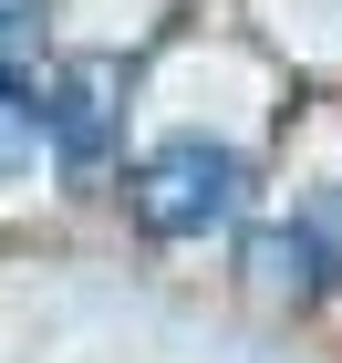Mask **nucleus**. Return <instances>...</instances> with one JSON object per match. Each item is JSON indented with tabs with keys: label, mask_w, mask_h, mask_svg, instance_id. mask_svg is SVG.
<instances>
[{
	"label": "nucleus",
	"mask_w": 342,
	"mask_h": 363,
	"mask_svg": "<svg viewBox=\"0 0 342 363\" xmlns=\"http://www.w3.org/2000/svg\"><path fill=\"white\" fill-rule=\"evenodd\" d=\"M239 187H249V167H239L228 145L166 135V145L135 167V218L156 228V239H207L218 218H239Z\"/></svg>",
	"instance_id": "nucleus-1"
},
{
	"label": "nucleus",
	"mask_w": 342,
	"mask_h": 363,
	"mask_svg": "<svg viewBox=\"0 0 342 363\" xmlns=\"http://www.w3.org/2000/svg\"><path fill=\"white\" fill-rule=\"evenodd\" d=\"M114 104H125V62H114V52H73V62L52 73V94H42V135H52L73 167H104Z\"/></svg>",
	"instance_id": "nucleus-2"
},
{
	"label": "nucleus",
	"mask_w": 342,
	"mask_h": 363,
	"mask_svg": "<svg viewBox=\"0 0 342 363\" xmlns=\"http://www.w3.org/2000/svg\"><path fill=\"white\" fill-rule=\"evenodd\" d=\"M42 145H52V135H42V94H31V84H0V177H21Z\"/></svg>",
	"instance_id": "nucleus-3"
},
{
	"label": "nucleus",
	"mask_w": 342,
	"mask_h": 363,
	"mask_svg": "<svg viewBox=\"0 0 342 363\" xmlns=\"http://www.w3.org/2000/svg\"><path fill=\"white\" fill-rule=\"evenodd\" d=\"M31 31H42V0H0V84H21Z\"/></svg>",
	"instance_id": "nucleus-4"
}]
</instances>
